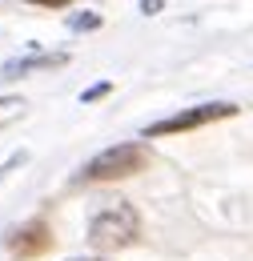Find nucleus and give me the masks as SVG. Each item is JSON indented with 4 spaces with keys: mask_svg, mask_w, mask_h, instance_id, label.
Returning <instances> with one entry per match:
<instances>
[{
    "mask_svg": "<svg viewBox=\"0 0 253 261\" xmlns=\"http://www.w3.org/2000/svg\"><path fill=\"white\" fill-rule=\"evenodd\" d=\"M68 65V53H44V57H24V61H8V65L0 68V76L4 81H12V76H24L29 68H61Z\"/></svg>",
    "mask_w": 253,
    "mask_h": 261,
    "instance_id": "nucleus-5",
    "label": "nucleus"
},
{
    "mask_svg": "<svg viewBox=\"0 0 253 261\" xmlns=\"http://www.w3.org/2000/svg\"><path fill=\"white\" fill-rule=\"evenodd\" d=\"M53 229H48V221H29V225H16L12 233H8V253L16 261H32V257H40V253H48L53 249Z\"/></svg>",
    "mask_w": 253,
    "mask_h": 261,
    "instance_id": "nucleus-4",
    "label": "nucleus"
},
{
    "mask_svg": "<svg viewBox=\"0 0 253 261\" xmlns=\"http://www.w3.org/2000/svg\"><path fill=\"white\" fill-rule=\"evenodd\" d=\"M68 24H72V29L81 33V29H96V24H100V16H93V12H77V16L68 20Z\"/></svg>",
    "mask_w": 253,
    "mask_h": 261,
    "instance_id": "nucleus-8",
    "label": "nucleus"
},
{
    "mask_svg": "<svg viewBox=\"0 0 253 261\" xmlns=\"http://www.w3.org/2000/svg\"><path fill=\"white\" fill-rule=\"evenodd\" d=\"M24 113H29V109H24V100H20V97H0V129L16 125Z\"/></svg>",
    "mask_w": 253,
    "mask_h": 261,
    "instance_id": "nucleus-6",
    "label": "nucleus"
},
{
    "mask_svg": "<svg viewBox=\"0 0 253 261\" xmlns=\"http://www.w3.org/2000/svg\"><path fill=\"white\" fill-rule=\"evenodd\" d=\"M29 161V153H24V149H20V153H12V157H8V161L0 165V181H4V177H8V173H12V169H16V165H24Z\"/></svg>",
    "mask_w": 253,
    "mask_h": 261,
    "instance_id": "nucleus-9",
    "label": "nucleus"
},
{
    "mask_svg": "<svg viewBox=\"0 0 253 261\" xmlns=\"http://www.w3.org/2000/svg\"><path fill=\"white\" fill-rule=\"evenodd\" d=\"M149 169V145L141 141H121L105 153H96L93 161L81 169V181H93V185H105V181H125L133 173Z\"/></svg>",
    "mask_w": 253,
    "mask_h": 261,
    "instance_id": "nucleus-2",
    "label": "nucleus"
},
{
    "mask_svg": "<svg viewBox=\"0 0 253 261\" xmlns=\"http://www.w3.org/2000/svg\"><path fill=\"white\" fill-rule=\"evenodd\" d=\"M109 93H113V85H109V81H100V85H93L89 93H81V105H93V100L109 97Z\"/></svg>",
    "mask_w": 253,
    "mask_h": 261,
    "instance_id": "nucleus-7",
    "label": "nucleus"
},
{
    "mask_svg": "<svg viewBox=\"0 0 253 261\" xmlns=\"http://www.w3.org/2000/svg\"><path fill=\"white\" fill-rule=\"evenodd\" d=\"M141 237V213L129 205V201H109L89 225V245L96 253H117V249H129L133 241Z\"/></svg>",
    "mask_w": 253,
    "mask_h": 261,
    "instance_id": "nucleus-1",
    "label": "nucleus"
},
{
    "mask_svg": "<svg viewBox=\"0 0 253 261\" xmlns=\"http://www.w3.org/2000/svg\"><path fill=\"white\" fill-rule=\"evenodd\" d=\"M32 4H48V8L57 4V8H61V4H68V0H32Z\"/></svg>",
    "mask_w": 253,
    "mask_h": 261,
    "instance_id": "nucleus-11",
    "label": "nucleus"
},
{
    "mask_svg": "<svg viewBox=\"0 0 253 261\" xmlns=\"http://www.w3.org/2000/svg\"><path fill=\"white\" fill-rule=\"evenodd\" d=\"M85 261H96V257H85Z\"/></svg>",
    "mask_w": 253,
    "mask_h": 261,
    "instance_id": "nucleus-12",
    "label": "nucleus"
},
{
    "mask_svg": "<svg viewBox=\"0 0 253 261\" xmlns=\"http://www.w3.org/2000/svg\"><path fill=\"white\" fill-rule=\"evenodd\" d=\"M161 4H165V0H145V4H141V12H145V16H153V12H161Z\"/></svg>",
    "mask_w": 253,
    "mask_h": 261,
    "instance_id": "nucleus-10",
    "label": "nucleus"
},
{
    "mask_svg": "<svg viewBox=\"0 0 253 261\" xmlns=\"http://www.w3.org/2000/svg\"><path fill=\"white\" fill-rule=\"evenodd\" d=\"M233 113H237V105H229V100L193 105V109H181V113H173V117H165V121H153V125L141 133V137H173V133H193V129H201V125L225 121V117H233Z\"/></svg>",
    "mask_w": 253,
    "mask_h": 261,
    "instance_id": "nucleus-3",
    "label": "nucleus"
}]
</instances>
